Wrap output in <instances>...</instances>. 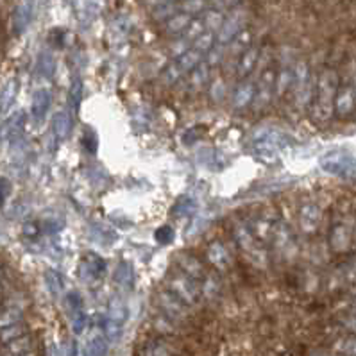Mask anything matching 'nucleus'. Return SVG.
<instances>
[{
  "label": "nucleus",
  "mask_w": 356,
  "mask_h": 356,
  "mask_svg": "<svg viewBox=\"0 0 356 356\" xmlns=\"http://www.w3.org/2000/svg\"><path fill=\"white\" fill-rule=\"evenodd\" d=\"M206 260L210 261L215 270H227L233 265V254L229 252V248L222 240H213V242L206 248Z\"/></svg>",
  "instance_id": "15"
},
{
  "label": "nucleus",
  "mask_w": 356,
  "mask_h": 356,
  "mask_svg": "<svg viewBox=\"0 0 356 356\" xmlns=\"http://www.w3.org/2000/svg\"><path fill=\"white\" fill-rule=\"evenodd\" d=\"M260 51L256 47H252V49L249 47L248 51L238 56V61H236V76L240 79H245V77L251 76L252 70L260 65Z\"/></svg>",
  "instance_id": "21"
},
{
  "label": "nucleus",
  "mask_w": 356,
  "mask_h": 356,
  "mask_svg": "<svg viewBox=\"0 0 356 356\" xmlns=\"http://www.w3.org/2000/svg\"><path fill=\"white\" fill-rule=\"evenodd\" d=\"M40 72H42L45 77H52L54 76V68H56V61L51 54H42L40 58Z\"/></svg>",
  "instance_id": "40"
},
{
  "label": "nucleus",
  "mask_w": 356,
  "mask_h": 356,
  "mask_svg": "<svg viewBox=\"0 0 356 356\" xmlns=\"http://www.w3.org/2000/svg\"><path fill=\"white\" fill-rule=\"evenodd\" d=\"M52 104V92L49 88H40L34 92L31 101V115L34 122H42L47 117Z\"/></svg>",
  "instance_id": "20"
},
{
  "label": "nucleus",
  "mask_w": 356,
  "mask_h": 356,
  "mask_svg": "<svg viewBox=\"0 0 356 356\" xmlns=\"http://www.w3.org/2000/svg\"><path fill=\"white\" fill-rule=\"evenodd\" d=\"M211 67H213V65H210V61H208V59H202L201 63H199L197 67L193 68L188 76L185 77L186 90L192 93H195V92H199V90L204 88L206 84L210 83Z\"/></svg>",
  "instance_id": "18"
},
{
  "label": "nucleus",
  "mask_w": 356,
  "mask_h": 356,
  "mask_svg": "<svg viewBox=\"0 0 356 356\" xmlns=\"http://www.w3.org/2000/svg\"><path fill=\"white\" fill-rule=\"evenodd\" d=\"M337 351L343 356H356V337H348L337 342Z\"/></svg>",
  "instance_id": "37"
},
{
  "label": "nucleus",
  "mask_w": 356,
  "mask_h": 356,
  "mask_svg": "<svg viewBox=\"0 0 356 356\" xmlns=\"http://www.w3.org/2000/svg\"><path fill=\"white\" fill-rule=\"evenodd\" d=\"M204 58V52L199 51V49H195V47L192 45L188 51L176 56V58L172 59L170 63L163 68V72H161V81H163V84H168V86L179 83V81L185 79L190 72L197 67Z\"/></svg>",
  "instance_id": "3"
},
{
  "label": "nucleus",
  "mask_w": 356,
  "mask_h": 356,
  "mask_svg": "<svg viewBox=\"0 0 356 356\" xmlns=\"http://www.w3.org/2000/svg\"><path fill=\"white\" fill-rule=\"evenodd\" d=\"M298 222L299 229L305 235H314L321 227V222H323V210L317 204H314V202H306V204L299 208Z\"/></svg>",
  "instance_id": "13"
},
{
  "label": "nucleus",
  "mask_w": 356,
  "mask_h": 356,
  "mask_svg": "<svg viewBox=\"0 0 356 356\" xmlns=\"http://www.w3.org/2000/svg\"><path fill=\"white\" fill-rule=\"evenodd\" d=\"M127 317H129V310H127L126 301L118 296H115L108 305V321H113V323L124 324L126 326Z\"/></svg>",
  "instance_id": "26"
},
{
  "label": "nucleus",
  "mask_w": 356,
  "mask_h": 356,
  "mask_svg": "<svg viewBox=\"0 0 356 356\" xmlns=\"http://www.w3.org/2000/svg\"><path fill=\"white\" fill-rule=\"evenodd\" d=\"M106 270V264L101 256L95 252H86L79 261V277L84 283H93L102 276Z\"/></svg>",
  "instance_id": "16"
},
{
  "label": "nucleus",
  "mask_w": 356,
  "mask_h": 356,
  "mask_svg": "<svg viewBox=\"0 0 356 356\" xmlns=\"http://www.w3.org/2000/svg\"><path fill=\"white\" fill-rule=\"evenodd\" d=\"M193 17L183 13V11H177V13H174L163 22V29L167 34H183V31L190 26Z\"/></svg>",
  "instance_id": "25"
},
{
  "label": "nucleus",
  "mask_w": 356,
  "mask_h": 356,
  "mask_svg": "<svg viewBox=\"0 0 356 356\" xmlns=\"http://www.w3.org/2000/svg\"><path fill=\"white\" fill-rule=\"evenodd\" d=\"M27 330H26V324L24 323H18V324H13V326H8V327H2L0 330V342H11V340L18 339V337L26 335Z\"/></svg>",
  "instance_id": "34"
},
{
  "label": "nucleus",
  "mask_w": 356,
  "mask_h": 356,
  "mask_svg": "<svg viewBox=\"0 0 356 356\" xmlns=\"http://www.w3.org/2000/svg\"><path fill=\"white\" fill-rule=\"evenodd\" d=\"M348 81L351 83V86L356 92V59L348 61Z\"/></svg>",
  "instance_id": "45"
},
{
  "label": "nucleus",
  "mask_w": 356,
  "mask_h": 356,
  "mask_svg": "<svg viewBox=\"0 0 356 356\" xmlns=\"http://www.w3.org/2000/svg\"><path fill=\"white\" fill-rule=\"evenodd\" d=\"M356 113V92L348 79L339 83L335 95V115L342 120L351 118Z\"/></svg>",
  "instance_id": "11"
},
{
  "label": "nucleus",
  "mask_w": 356,
  "mask_h": 356,
  "mask_svg": "<svg viewBox=\"0 0 356 356\" xmlns=\"http://www.w3.org/2000/svg\"><path fill=\"white\" fill-rule=\"evenodd\" d=\"M245 26H248V13L243 9H231L229 13H226V17H224L220 29L215 34V47L226 49L227 43L235 36H238L245 29Z\"/></svg>",
  "instance_id": "7"
},
{
  "label": "nucleus",
  "mask_w": 356,
  "mask_h": 356,
  "mask_svg": "<svg viewBox=\"0 0 356 356\" xmlns=\"http://www.w3.org/2000/svg\"><path fill=\"white\" fill-rule=\"evenodd\" d=\"M233 238H235L240 252L248 260L249 265H252L254 268H260V270H265L268 267L267 249H265L264 242L252 233L248 224L236 222L233 226Z\"/></svg>",
  "instance_id": "2"
},
{
  "label": "nucleus",
  "mask_w": 356,
  "mask_h": 356,
  "mask_svg": "<svg viewBox=\"0 0 356 356\" xmlns=\"http://www.w3.org/2000/svg\"><path fill=\"white\" fill-rule=\"evenodd\" d=\"M249 45H251V33H249L248 29H243L242 33L231 40L226 47H227V51H229L231 56H236V58H238L242 52L248 51Z\"/></svg>",
  "instance_id": "29"
},
{
  "label": "nucleus",
  "mask_w": 356,
  "mask_h": 356,
  "mask_svg": "<svg viewBox=\"0 0 356 356\" xmlns=\"http://www.w3.org/2000/svg\"><path fill=\"white\" fill-rule=\"evenodd\" d=\"M22 317H24V302L18 296H15L6 302L4 308H0V330L22 323Z\"/></svg>",
  "instance_id": "19"
},
{
  "label": "nucleus",
  "mask_w": 356,
  "mask_h": 356,
  "mask_svg": "<svg viewBox=\"0 0 356 356\" xmlns=\"http://www.w3.org/2000/svg\"><path fill=\"white\" fill-rule=\"evenodd\" d=\"M293 67L296 63H283L276 72V83H274V97H285L292 88Z\"/></svg>",
  "instance_id": "23"
},
{
  "label": "nucleus",
  "mask_w": 356,
  "mask_h": 356,
  "mask_svg": "<svg viewBox=\"0 0 356 356\" xmlns=\"http://www.w3.org/2000/svg\"><path fill=\"white\" fill-rule=\"evenodd\" d=\"M289 145V136L285 133L276 129H267L264 133L256 134L251 143V149L254 154L264 156V158H273L277 152H281Z\"/></svg>",
  "instance_id": "8"
},
{
  "label": "nucleus",
  "mask_w": 356,
  "mask_h": 356,
  "mask_svg": "<svg viewBox=\"0 0 356 356\" xmlns=\"http://www.w3.org/2000/svg\"><path fill=\"white\" fill-rule=\"evenodd\" d=\"M52 131H54V136L59 142L68 140L72 133V117L68 111L61 109V111L54 113V117H52Z\"/></svg>",
  "instance_id": "24"
},
{
  "label": "nucleus",
  "mask_w": 356,
  "mask_h": 356,
  "mask_svg": "<svg viewBox=\"0 0 356 356\" xmlns=\"http://www.w3.org/2000/svg\"><path fill=\"white\" fill-rule=\"evenodd\" d=\"M254 92H256V81L249 79H242L238 83V86L235 88L233 95H231V106L236 111H243V109H248L249 106L252 104V99H254Z\"/></svg>",
  "instance_id": "17"
},
{
  "label": "nucleus",
  "mask_w": 356,
  "mask_h": 356,
  "mask_svg": "<svg viewBox=\"0 0 356 356\" xmlns=\"http://www.w3.org/2000/svg\"><path fill=\"white\" fill-rule=\"evenodd\" d=\"M177 264H179L181 273L186 274V276H190L192 280L201 281L202 277L206 276L204 265H202L201 260H199V258H195L193 254H188V252L181 254L179 258H177Z\"/></svg>",
  "instance_id": "22"
},
{
  "label": "nucleus",
  "mask_w": 356,
  "mask_h": 356,
  "mask_svg": "<svg viewBox=\"0 0 356 356\" xmlns=\"http://www.w3.org/2000/svg\"><path fill=\"white\" fill-rule=\"evenodd\" d=\"M314 77H312L310 67L306 61H298L293 67V81H292V92L293 104L299 109H306L312 102V95H314Z\"/></svg>",
  "instance_id": "4"
},
{
  "label": "nucleus",
  "mask_w": 356,
  "mask_h": 356,
  "mask_svg": "<svg viewBox=\"0 0 356 356\" xmlns=\"http://www.w3.org/2000/svg\"><path fill=\"white\" fill-rule=\"evenodd\" d=\"M270 242L276 248V251L280 254L286 256V258H292L298 252V243H296V238L292 235V229L286 226L285 222H274V229H273V236H270Z\"/></svg>",
  "instance_id": "12"
},
{
  "label": "nucleus",
  "mask_w": 356,
  "mask_h": 356,
  "mask_svg": "<svg viewBox=\"0 0 356 356\" xmlns=\"http://www.w3.org/2000/svg\"><path fill=\"white\" fill-rule=\"evenodd\" d=\"M339 74L335 68H323L315 77L314 95L310 102V113L314 122L326 124L335 115V95L339 88Z\"/></svg>",
  "instance_id": "1"
},
{
  "label": "nucleus",
  "mask_w": 356,
  "mask_h": 356,
  "mask_svg": "<svg viewBox=\"0 0 356 356\" xmlns=\"http://www.w3.org/2000/svg\"><path fill=\"white\" fill-rule=\"evenodd\" d=\"M176 321H172L170 317H167L165 314L158 315L154 321V327L158 331H161V333H174L176 331Z\"/></svg>",
  "instance_id": "39"
},
{
  "label": "nucleus",
  "mask_w": 356,
  "mask_h": 356,
  "mask_svg": "<svg viewBox=\"0 0 356 356\" xmlns=\"http://www.w3.org/2000/svg\"><path fill=\"white\" fill-rule=\"evenodd\" d=\"M165 2H179V0H152V6L165 4Z\"/></svg>",
  "instance_id": "47"
},
{
  "label": "nucleus",
  "mask_w": 356,
  "mask_h": 356,
  "mask_svg": "<svg viewBox=\"0 0 356 356\" xmlns=\"http://www.w3.org/2000/svg\"><path fill=\"white\" fill-rule=\"evenodd\" d=\"M218 289H220V283H218L217 276L206 273V276L201 280V296H204L206 299H211L217 296Z\"/></svg>",
  "instance_id": "33"
},
{
  "label": "nucleus",
  "mask_w": 356,
  "mask_h": 356,
  "mask_svg": "<svg viewBox=\"0 0 356 356\" xmlns=\"http://www.w3.org/2000/svg\"><path fill=\"white\" fill-rule=\"evenodd\" d=\"M321 167L333 176L353 177L356 176V154L349 151H331L323 156Z\"/></svg>",
  "instance_id": "5"
},
{
  "label": "nucleus",
  "mask_w": 356,
  "mask_h": 356,
  "mask_svg": "<svg viewBox=\"0 0 356 356\" xmlns=\"http://www.w3.org/2000/svg\"><path fill=\"white\" fill-rule=\"evenodd\" d=\"M158 306L161 314H165L167 317H170L172 321H183V318L188 317V308L185 302L177 299L172 292H159L158 293Z\"/></svg>",
  "instance_id": "14"
},
{
  "label": "nucleus",
  "mask_w": 356,
  "mask_h": 356,
  "mask_svg": "<svg viewBox=\"0 0 356 356\" xmlns=\"http://www.w3.org/2000/svg\"><path fill=\"white\" fill-rule=\"evenodd\" d=\"M224 17H226V13H224L222 9H208V11H204V15H202V22H204L206 26V31H210V33H215L217 34V31L220 29V26H222L224 22Z\"/></svg>",
  "instance_id": "30"
},
{
  "label": "nucleus",
  "mask_w": 356,
  "mask_h": 356,
  "mask_svg": "<svg viewBox=\"0 0 356 356\" xmlns=\"http://www.w3.org/2000/svg\"><path fill=\"white\" fill-rule=\"evenodd\" d=\"M81 99H83V81L79 77L72 81L70 86V102L74 106V109H77L81 106Z\"/></svg>",
  "instance_id": "38"
},
{
  "label": "nucleus",
  "mask_w": 356,
  "mask_h": 356,
  "mask_svg": "<svg viewBox=\"0 0 356 356\" xmlns=\"http://www.w3.org/2000/svg\"><path fill=\"white\" fill-rule=\"evenodd\" d=\"M140 356H170V349L161 340H154V342L147 343L142 353H140Z\"/></svg>",
  "instance_id": "35"
},
{
  "label": "nucleus",
  "mask_w": 356,
  "mask_h": 356,
  "mask_svg": "<svg viewBox=\"0 0 356 356\" xmlns=\"http://www.w3.org/2000/svg\"><path fill=\"white\" fill-rule=\"evenodd\" d=\"M242 0H210V4L213 6V8L217 9H231L235 8V6H238Z\"/></svg>",
  "instance_id": "44"
},
{
  "label": "nucleus",
  "mask_w": 356,
  "mask_h": 356,
  "mask_svg": "<svg viewBox=\"0 0 356 356\" xmlns=\"http://www.w3.org/2000/svg\"><path fill=\"white\" fill-rule=\"evenodd\" d=\"M210 93L211 97H213L215 101H220L224 95H226V83H224L222 79H217L211 83L210 86Z\"/></svg>",
  "instance_id": "41"
},
{
  "label": "nucleus",
  "mask_w": 356,
  "mask_h": 356,
  "mask_svg": "<svg viewBox=\"0 0 356 356\" xmlns=\"http://www.w3.org/2000/svg\"><path fill=\"white\" fill-rule=\"evenodd\" d=\"M113 280L115 283H117L118 289L124 290V292L133 289L134 274H133V268H131V265L127 264V261H120V264H118V267L115 268Z\"/></svg>",
  "instance_id": "27"
},
{
  "label": "nucleus",
  "mask_w": 356,
  "mask_h": 356,
  "mask_svg": "<svg viewBox=\"0 0 356 356\" xmlns=\"http://www.w3.org/2000/svg\"><path fill=\"white\" fill-rule=\"evenodd\" d=\"M45 283H47V289H49V292H51L52 298L58 299L59 296H63L65 283H63V277H61V274L56 273V270H47Z\"/></svg>",
  "instance_id": "31"
},
{
  "label": "nucleus",
  "mask_w": 356,
  "mask_h": 356,
  "mask_svg": "<svg viewBox=\"0 0 356 356\" xmlns=\"http://www.w3.org/2000/svg\"><path fill=\"white\" fill-rule=\"evenodd\" d=\"M174 236V229L170 226H161L158 231H156V238L161 243H168Z\"/></svg>",
  "instance_id": "42"
},
{
  "label": "nucleus",
  "mask_w": 356,
  "mask_h": 356,
  "mask_svg": "<svg viewBox=\"0 0 356 356\" xmlns=\"http://www.w3.org/2000/svg\"><path fill=\"white\" fill-rule=\"evenodd\" d=\"M315 356H327V355H315Z\"/></svg>",
  "instance_id": "48"
},
{
  "label": "nucleus",
  "mask_w": 356,
  "mask_h": 356,
  "mask_svg": "<svg viewBox=\"0 0 356 356\" xmlns=\"http://www.w3.org/2000/svg\"><path fill=\"white\" fill-rule=\"evenodd\" d=\"M343 327H346L353 337H356V314H353L351 317H348L343 321Z\"/></svg>",
  "instance_id": "46"
},
{
  "label": "nucleus",
  "mask_w": 356,
  "mask_h": 356,
  "mask_svg": "<svg viewBox=\"0 0 356 356\" xmlns=\"http://www.w3.org/2000/svg\"><path fill=\"white\" fill-rule=\"evenodd\" d=\"M206 8H208V0H179V11L190 15V17L204 13Z\"/></svg>",
  "instance_id": "32"
},
{
  "label": "nucleus",
  "mask_w": 356,
  "mask_h": 356,
  "mask_svg": "<svg viewBox=\"0 0 356 356\" xmlns=\"http://www.w3.org/2000/svg\"><path fill=\"white\" fill-rule=\"evenodd\" d=\"M193 208H195V202H193L190 197H185L179 202V210L176 208V215H181V217H183V215H188L192 213Z\"/></svg>",
  "instance_id": "43"
},
{
  "label": "nucleus",
  "mask_w": 356,
  "mask_h": 356,
  "mask_svg": "<svg viewBox=\"0 0 356 356\" xmlns=\"http://www.w3.org/2000/svg\"><path fill=\"white\" fill-rule=\"evenodd\" d=\"M330 249L335 254H346L355 242V224L351 218H340L330 229Z\"/></svg>",
  "instance_id": "9"
},
{
  "label": "nucleus",
  "mask_w": 356,
  "mask_h": 356,
  "mask_svg": "<svg viewBox=\"0 0 356 356\" xmlns=\"http://www.w3.org/2000/svg\"><path fill=\"white\" fill-rule=\"evenodd\" d=\"M31 349H33V340L26 333L6 343V356H29Z\"/></svg>",
  "instance_id": "28"
},
{
  "label": "nucleus",
  "mask_w": 356,
  "mask_h": 356,
  "mask_svg": "<svg viewBox=\"0 0 356 356\" xmlns=\"http://www.w3.org/2000/svg\"><path fill=\"white\" fill-rule=\"evenodd\" d=\"M15 95H17V84L11 81V83L6 84L4 90H2V93H0V113L8 111L9 106L13 104Z\"/></svg>",
  "instance_id": "36"
},
{
  "label": "nucleus",
  "mask_w": 356,
  "mask_h": 356,
  "mask_svg": "<svg viewBox=\"0 0 356 356\" xmlns=\"http://www.w3.org/2000/svg\"><path fill=\"white\" fill-rule=\"evenodd\" d=\"M168 292L174 293L186 306L197 305L199 299H201V285H199V281L192 280L190 276L181 273V270L168 277Z\"/></svg>",
  "instance_id": "6"
},
{
  "label": "nucleus",
  "mask_w": 356,
  "mask_h": 356,
  "mask_svg": "<svg viewBox=\"0 0 356 356\" xmlns=\"http://www.w3.org/2000/svg\"><path fill=\"white\" fill-rule=\"evenodd\" d=\"M274 83H276V70L273 67H267L261 70L260 77L256 81V92L252 99V108L256 111L267 108L274 99Z\"/></svg>",
  "instance_id": "10"
}]
</instances>
